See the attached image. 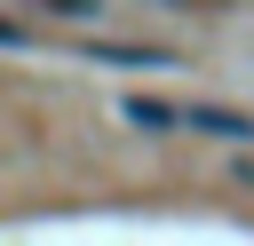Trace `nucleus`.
Returning a JSON list of instances; mask_svg holds the SVG:
<instances>
[{"mask_svg":"<svg viewBox=\"0 0 254 246\" xmlns=\"http://www.w3.org/2000/svg\"><path fill=\"white\" fill-rule=\"evenodd\" d=\"M71 56H95V63H127V71H159V63H175L167 48H143V40H71Z\"/></svg>","mask_w":254,"mask_h":246,"instance_id":"obj_2","label":"nucleus"},{"mask_svg":"<svg viewBox=\"0 0 254 246\" xmlns=\"http://www.w3.org/2000/svg\"><path fill=\"white\" fill-rule=\"evenodd\" d=\"M119 119H135V127H190V135H222V143H254V119H246V111H222V103H190V111H175V103L127 95Z\"/></svg>","mask_w":254,"mask_h":246,"instance_id":"obj_1","label":"nucleus"}]
</instances>
